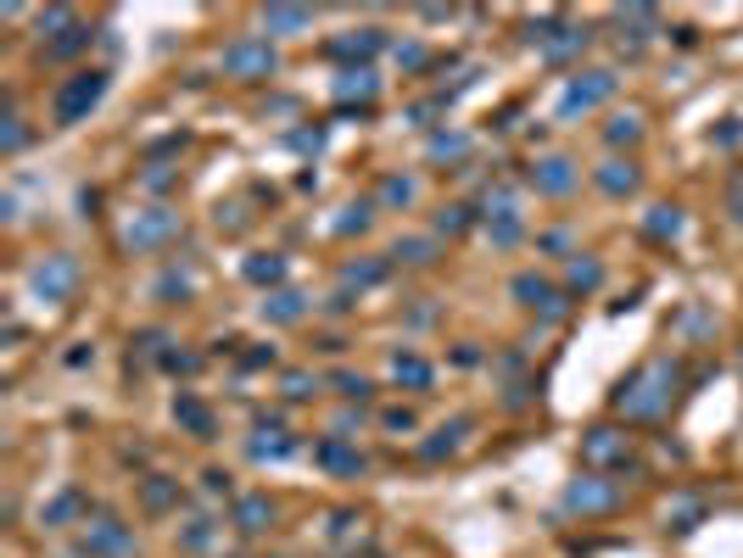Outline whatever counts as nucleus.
Here are the masks:
<instances>
[{
	"mask_svg": "<svg viewBox=\"0 0 743 558\" xmlns=\"http://www.w3.org/2000/svg\"><path fill=\"white\" fill-rule=\"evenodd\" d=\"M179 502H185V491H179L174 474H146V480H140V508H146V513H174Z\"/></svg>",
	"mask_w": 743,
	"mask_h": 558,
	"instance_id": "nucleus-27",
	"label": "nucleus"
},
{
	"mask_svg": "<svg viewBox=\"0 0 743 558\" xmlns=\"http://www.w3.org/2000/svg\"><path fill=\"white\" fill-rule=\"evenodd\" d=\"M285 146H291V151H319V146H324V129H319V124H313V129H291Z\"/></svg>",
	"mask_w": 743,
	"mask_h": 558,
	"instance_id": "nucleus-49",
	"label": "nucleus"
},
{
	"mask_svg": "<svg viewBox=\"0 0 743 558\" xmlns=\"http://www.w3.org/2000/svg\"><path fill=\"white\" fill-rule=\"evenodd\" d=\"M682 330H687V335H704L710 319H704V313H682Z\"/></svg>",
	"mask_w": 743,
	"mask_h": 558,
	"instance_id": "nucleus-57",
	"label": "nucleus"
},
{
	"mask_svg": "<svg viewBox=\"0 0 743 558\" xmlns=\"http://www.w3.org/2000/svg\"><path fill=\"white\" fill-rule=\"evenodd\" d=\"M246 452H252L257 463H285V458H296V452H302V435H291V430L280 424V413H257Z\"/></svg>",
	"mask_w": 743,
	"mask_h": 558,
	"instance_id": "nucleus-13",
	"label": "nucleus"
},
{
	"mask_svg": "<svg viewBox=\"0 0 743 558\" xmlns=\"http://www.w3.org/2000/svg\"><path fill=\"white\" fill-rule=\"evenodd\" d=\"M387 257L392 263H409V268H426V263H437V235H403Z\"/></svg>",
	"mask_w": 743,
	"mask_h": 558,
	"instance_id": "nucleus-35",
	"label": "nucleus"
},
{
	"mask_svg": "<svg viewBox=\"0 0 743 558\" xmlns=\"http://www.w3.org/2000/svg\"><path fill=\"white\" fill-rule=\"evenodd\" d=\"M29 146V124H23V112H18V101L7 96V112H0V151H23Z\"/></svg>",
	"mask_w": 743,
	"mask_h": 558,
	"instance_id": "nucleus-36",
	"label": "nucleus"
},
{
	"mask_svg": "<svg viewBox=\"0 0 743 558\" xmlns=\"http://www.w3.org/2000/svg\"><path fill=\"white\" fill-rule=\"evenodd\" d=\"M29 291H35L40 302H68V296L79 291V257H74V252H46V257H35Z\"/></svg>",
	"mask_w": 743,
	"mask_h": 558,
	"instance_id": "nucleus-11",
	"label": "nucleus"
},
{
	"mask_svg": "<svg viewBox=\"0 0 743 558\" xmlns=\"http://www.w3.org/2000/svg\"><path fill=\"white\" fill-rule=\"evenodd\" d=\"M392 385H403V391H431V385H437V363L403 346V352H392Z\"/></svg>",
	"mask_w": 743,
	"mask_h": 558,
	"instance_id": "nucleus-24",
	"label": "nucleus"
},
{
	"mask_svg": "<svg viewBox=\"0 0 743 558\" xmlns=\"http://www.w3.org/2000/svg\"><path fill=\"white\" fill-rule=\"evenodd\" d=\"M96 513V502H90V491H79V486H62L51 502H40V525L46 530H68V525H85Z\"/></svg>",
	"mask_w": 743,
	"mask_h": 558,
	"instance_id": "nucleus-17",
	"label": "nucleus"
},
{
	"mask_svg": "<svg viewBox=\"0 0 743 558\" xmlns=\"http://www.w3.org/2000/svg\"><path fill=\"white\" fill-rule=\"evenodd\" d=\"M313 391H319V374H313V369H285V374H280V397H285V402H307Z\"/></svg>",
	"mask_w": 743,
	"mask_h": 558,
	"instance_id": "nucleus-42",
	"label": "nucleus"
},
{
	"mask_svg": "<svg viewBox=\"0 0 743 558\" xmlns=\"http://www.w3.org/2000/svg\"><path fill=\"white\" fill-rule=\"evenodd\" d=\"M470 424H476V419H465V413H459V419H448V424H437V430L420 441V458H426V463H442V458H453V452L465 447Z\"/></svg>",
	"mask_w": 743,
	"mask_h": 558,
	"instance_id": "nucleus-25",
	"label": "nucleus"
},
{
	"mask_svg": "<svg viewBox=\"0 0 743 558\" xmlns=\"http://www.w3.org/2000/svg\"><path fill=\"white\" fill-rule=\"evenodd\" d=\"M190 291H196V280H190V274H179V268H168V274L151 285V296H157V302H190Z\"/></svg>",
	"mask_w": 743,
	"mask_h": 558,
	"instance_id": "nucleus-44",
	"label": "nucleus"
},
{
	"mask_svg": "<svg viewBox=\"0 0 743 558\" xmlns=\"http://www.w3.org/2000/svg\"><path fill=\"white\" fill-rule=\"evenodd\" d=\"M352 558H387V552H375V547H363V552H352Z\"/></svg>",
	"mask_w": 743,
	"mask_h": 558,
	"instance_id": "nucleus-59",
	"label": "nucleus"
},
{
	"mask_svg": "<svg viewBox=\"0 0 743 558\" xmlns=\"http://www.w3.org/2000/svg\"><path fill=\"white\" fill-rule=\"evenodd\" d=\"M241 224H246L241 202H218V229H241Z\"/></svg>",
	"mask_w": 743,
	"mask_h": 558,
	"instance_id": "nucleus-53",
	"label": "nucleus"
},
{
	"mask_svg": "<svg viewBox=\"0 0 743 558\" xmlns=\"http://www.w3.org/2000/svg\"><path fill=\"white\" fill-rule=\"evenodd\" d=\"M274 363H280L274 346H252V352H241V369H274Z\"/></svg>",
	"mask_w": 743,
	"mask_h": 558,
	"instance_id": "nucleus-51",
	"label": "nucleus"
},
{
	"mask_svg": "<svg viewBox=\"0 0 743 558\" xmlns=\"http://www.w3.org/2000/svg\"><path fill=\"white\" fill-rule=\"evenodd\" d=\"M307 296L302 291H291V285H280V291H263V302H257V313H263V324H302L307 319Z\"/></svg>",
	"mask_w": 743,
	"mask_h": 558,
	"instance_id": "nucleus-22",
	"label": "nucleus"
},
{
	"mask_svg": "<svg viewBox=\"0 0 743 558\" xmlns=\"http://www.w3.org/2000/svg\"><path fill=\"white\" fill-rule=\"evenodd\" d=\"M476 224H481V213H476L470 202H448V207L431 218V235H437V241H459V235H470Z\"/></svg>",
	"mask_w": 743,
	"mask_h": 558,
	"instance_id": "nucleus-28",
	"label": "nucleus"
},
{
	"mask_svg": "<svg viewBox=\"0 0 743 558\" xmlns=\"http://www.w3.org/2000/svg\"><path fill=\"white\" fill-rule=\"evenodd\" d=\"M369 224H375V202H346V207L330 218V229H335V235H363Z\"/></svg>",
	"mask_w": 743,
	"mask_h": 558,
	"instance_id": "nucleus-38",
	"label": "nucleus"
},
{
	"mask_svg": "<svg viewBox=\"0 0 743 558\" xmlns=\"http://www.w3.org/2000/svg\"><path fill=\"white\" fill-rule=\"evenodd\" d=\"M263 29H268L274 40L307 35V29H313V7H263Z\"/></svg>",
	"mask_w": 743,
	"mask_h": 558,
	"instance_id": "nucleus-29",
	"label": "nucleus"
},
{
	"mask_svg": "<svg viewBox=\"0 0 743 558\" xmlns=\"http://www.w3.org/2000/svg\"><path fill=\"white\" fill-rule=\"evenodd\" d=\"M218 536H224V525H218L213 513H190V519L179 525V547H185V552H213Z\"/></svg>",
	"mask_w": 743,
	"mask_h": 558,
	"instance_id": "nucleus-31",
	"label": "nucleus"
},
{
	"mask_svg": "<svg viewBox=\"0 0 743 558\" xmlns=\"http://www.w3.org/2000/svg\"><path fill=\"white\" fill-rule=\"evenodd\" d=\"M157 369H168V374H196V369H202V358H196V352H179V341H174V346L163 352V363H157Z\"/></svg>",
	"mask_w": 743,
	"mask_h": 558,
	"instance_id": "nucleus-48",
	"label": "nucleus"
},
{
	"mask_svg": "<svg viewBox=\"0 0 743 558\" xmlns=\"http://www.w3.org/2000/svg\"><path fill=\"white\" fill-rule=\"evenodd\" d=\"M174 424H179L185 435H196V441H213V435H218V413H213L196 391H179V397H174Z\"/></svg>",
	"mask_w": 743,
	"mask_h": 558,
	"instance_id": "nucleus-20",
	"label": "nucleus"
},
{
	"mask_svg": "<svg viewBox=\"0 0 743 558\" xmlns=\"http://www.w3.org/2000/svg\"><path fill=\"white\" fill-rule=\"evenodd\" d=\"M676 385H682V363H676V358H648V363H637V369L609 391V402H615L620 419H632V424H654V419L671 413Z\"/></svg>",
	"mask_w": 743,
	"mask_h": 558,
	"instance_id": "nucleus-1",
	"label": "nucleus"
},
{
	"mask_svg": "<svg viewBox=\"0 0 743 558\" xmlns=\"http://www.w3.org/2000/svg\"><path fill=\"white\" fill-rule=\"evenodd\" d=\"M381 51H387V35H381V29H346V35H335V40L324 46V57L341 62V68H369Z\"/></svg>",
	"mask_w": 743,
	"mask_h": 558,
	"instance_id": "nucleus-15",
	"label": "nucleus"
},
{
	"mask_svg": "<svg viewBox=\"0 0 743 558\" xmlns=\"http://www.w3.org/2000/svg\"><path fill=\"white\" fill-rule=\"evenodd\" d=\"M202 491H207V497H229V502L241 497V491H235V474H229V469H202Z\"/></svg>",
	"mask_w": 743,
	"mask_h": 558,
	"instance_id": "nucleus-46",
	"label": "nucleus"
},
{
	"mask_svg": "<svg viewBox=\"0 0 743 558\" xmlns=\"http://www.w3.org/2000/svg\"><path fill=\"white\" fill-rule=\"evenodd\" d=\"M398 68H403V74H426V68H431V51L414 46V40H403V46H398Z\"/></svg>",
	"mask_w": 743,
	"mask_h": 558,
	"instance_id": "nucleus-47",
	"label": "nucleus"
},
{
	"mask_svg": "<svg viewBox=\"0 0 743 558\" xmlns=\"http://www.w3.org/2000/svg\"><path fill=\"white\" fill-rule=\"evenodd\" d=\"M135 547H140L135 525H124L113 508H96L79 530V558H135Z\"/></svg>",
	"mask_w": 743,
	"mask_h": 558,
	"instance_id": "nucleus-4",
	"label": "nucleus"
},
{
	"mask_svg": "<svg viewBox=\"0 0 743 558\" xmlns=\"http://www.w3.org/2000/svg\"><path fill=\"white\" fill-rule=\"evenodd\" d=\"M330 90H335V101H341V107H352V101H358V107L369 112V107H375V96H381V74H375V68H341Z\"/></svg>",
	"mask_w": 743,
	"mask_h": 558,
	"instance_id": "nucleus-19",
	"label": "nucleus"
},
{
	"mask_svg": "<svg viewBox=\"0 0 743 558\" xmlns=\"http://www.w3.org/2000/svg\"><path fill=\"white\" fill-rule=\"evenodd\" d=\"M581 469H593V474H626V469H637L632 435L620 424H593L581 435Z\"/></svg>",
	"mask_w": 743,
	"mask_h": 558,
	"instance_id": "nucleus-6",
	"label": "nucleus"
},
{
	"mask_svg": "<svg viewBox=\"0 0 743 558\" xmlns=\"http://www.w3.org/2000/svg\"><path fill=\"white\" fill-rule=\"evenodd\" d=\"M481 224H487V235H492V246H498V252H509V246H520V241H526V218H520V202H515V190H509V185L487 190V213H481Z\"/></svg>",
	"mask_w": 743,
	"mask_h": 558,
	"instance_id": "nucleus-12",
	"label": "nucleus"
},
{
	"mask_svg": "<svg viewBox=\"0 0 743 558\" xmlns=\"http://www.w3.org/2000/svg\"><path fill=\"white\" fill-rule=\"evenodd\" d=\"M241 274H246L252 285H263V291H280V285H285V257H280V252H252V257L241 263Z\"/></svg>",
	"mask_w": 743,
	"mask_h": 558,
	"instance_id": "nucleus-33",
	"label": "nucleus"
},
{
	"mask_svg": "<svg viewBox=\"0 0 743 558\" xmlns=\"http://www.w3.org/2000/svg\"><path fill=\"white\" fill-rule=\"evenodd\" d=\"M593 185H598L604 196H637L643 168H637L632 157H609V163H598V168H593Z\"/></svg>",
	"mask_w": 743,
	"mask_h": 558,
	"instance_id": "nucleus-21",
	"label": "nucleus"
},
{
	"mask_svg": "<svg viewBox=\"0 0 743 558\" xmlns=\"http://www.w3.org/2000/svg\"><path fill=\"white\" fill-rule=\"evenodd\" d=\"M737 135H743V124H737V118H726V129H721V135H715V140H721V146H732V140H737Z\"/></svg>",
	"mask_w": 743,
	"mask_h": 558,
	"instance_id": "nucleus-58",
	"label": "nucleus"
},
{
	"mask_svg": "<svg viewBox=\"0 0 743 558\" xmlns=\"http://www.w3.org/2000/svg\"><path fill=\"white\" fill-rule=\"evenodd\" d=\"M381 424L403 435V430H414V408H403V402H398V408H387V413H381Z\"/></svg>",
	"mask_w": 743,
	"mask_h": 558,
	"instance_id": "nucleus-52",
	"label": "nucleus"
},
{
	"mask_svg": "<svg viewBox=\"0 0 743 558\" xmlns=\"http://www.w3.org/2000/svg\"><path fill=\"white\" fill-rule=\"evenodd\" d=\"M420 202V179H409V174H387L381 179V207H414Z\"/></svg>",
	"mask_w": 743,
	"mask_h": 558,
	"instance_id": "nucleus-37",
	"label": "nucleus"
},
{
	"mask_svg": "<svg viewBox=\"0 0 743 558\" xmlns=\"http://www.w3.org/2000/svg\"><path fill=\"white\" fill-rule=\"evenodd\" d=\"M565 285H570L576 296H593V291L604 285V263L587 257V252H570V263H565Z\"/></svg>",
	"mask_w": 743,
	"mask_h": 558,
	"instance_id": "nucleus-34",
	"label": "nucleus"
},
{
	"mask_svg": "<svg viewBox=\"0 0 743 558\" xmlns=\"http://www.w3.org/2000/svg\"><path fill=\"white\" fill-rule=\"evenodd\" d=\"M358 536H363V513H352V508L330 513V541H358Z\"/></svg>",
	"mask_w": 743,
	"mask_h": 558,
	"instance_id": "nucleus-45",
	"label": "nucleus"
},
{
	"mask_svg": "<svg viewBox=\"0 0 743 558\" xmlns=\"http://www.w3.org/2000/svg\"><path fill=\"white\" fill-rule=\"evenodd\" d=\"M168 185H174V168L151 163V174H146V190H168Z\"/></svg>",
	"mask_w": 743,
	"mask_h": 558,
	"instance_id": "nucleus-54",
	"label": "nucleus"
},
{
	"mask_svg": "<svg viewBox=\"0 0 743 558\" xmlns=\"http://www.w3.org/2000/svg\"><path fill=\"white\" fill-rule=\"evenodd\" d=\"M426 151H431V163H459V157L470 151V135H465V129H437Z\"/></svg>",
	"mask_w": 743,
	"mask_h": 558,
	"instance_id": "nucleus-39",
	"label": "nucleus"
},
{
	"mask_svg": "<svg viewBox=\"0 0 743 558\" xmlns=\"http://www.w3.org/2000/svg\"><path fill=\"white\" fill-rule=\"evenodd\" d=\"M526 179H531V190H537V196H570L581 174H576V163H570V157H559V151H554V157H537V163L526 168Z\"/></svg>",
	"mask_w": 743,
	"mask_h": 558,
	"instance_id": "nucleus-18",
	"label": "nucleus"
},
{
	"mask_svg": "<svg viewBox=\"0 0 743 558\" xmlns=\"http://www.w3.org/2000/svg\"><path fill=\"white\" fill-rule=\"evenodd\" d=\"M615 68H576L570 79H565V90H559V124H576V118H587V112H598L609 96H615Z\"/></svg>",
	"mask_w": 743,
	"mask_h": 558,
	"instance_id": "nucleus-2",
	"label": "nucleus"
},
{
	"mask_svg": "<svg viewBox=\"0 0 743 558\" xmlns=\"http://www.w3.org/2000/svg\"><path fill=\"white\" fill-rule=\"evenodd\" d=\"M313 463H319L330 480H363V474H369V458H363L358 441H346V435H319V441H313Z\"/></svg>",
	"mask_w": 743,
	"mask_h": 558,
	"instance_id": "nucleus-14",
	"label": "nucleus"
},
{
	"mask_svg": "<svg viewBox=\"0 0 743 558\" xmlns=\"http://www.w3.org/2000/svg\"><path fill=\"white\" fill-rule=\"evenodd\" d=\"M101 96H107V74H101V68H79V74H68V79L57 85L51 118H57L62 129H74V124H85V118L101 107Z\"/></svg>",
	"mask_w": 743,
	"mask_h": 558,
	"instance_id": "nucleus-3",
	"label": "nucleus"
},
{
	"mask_svg": "<svg viewBox=\"0 0 743 558\" xmlns=\"http://www.w3.org/2000/svg\"><path fill=\"white\" fill-rule=\"evenodd\" d=\"M392 274V257H352L341 263V291H375Z\"/></svg>",
	"mask_w": 743,
	"mask_h": 558,
	"instance_id": "nucleus-26",
	"label": "nucleus"
},
{
	"mask_svg": "<svg viewBox=\"0 0 743 558\" xmlns=\"http://www.w3.org/2000/svg\"><path fill=\"white\" fill-rule=\"evenodd\" d=\"M509 296L526 307V313H537L542 324H559L565 313H570V296L548 280V274H537V268H526V274H515L509 280Z\"/></svg>",
	"mask_w": 743,
	"mask_h": 558,
	"instance_id": "nucleus-9",
	"label": "nucleus"
},
{
	"mask_svg": "<svg viewBox=\"0 0 743 558\" xmlns=\"http://www.w3.org/2000/svg\"><path fill=\"white\" fill-rule=\"evenodd\" d=\"M448 107H453V90H437V96H431V101H414V107H409V112H403V118H409V124H414V129H431V124H437V118H448Z\"/></svg>",
	"mask_w": 743,
	"mask_h": 558,
	"instance_id": "nucleus-40",
	"label": "nucleus"
},
{
	"mask_svg": "<svg viewBox=\"0 0 743 558\" xmlns=\"http://www.w3.org/2000/svg\"><path fill=\"white\" fill-rule=\"evenodd\" d=\"M218 68H224L229 79H241V85H257V79H274V74H280V51H274L268 35H246V40H229V46H224Z\"/></svg>",
	"mask_w": 743,
	"mask_h": 558,
	"instance_id": "nucleus-5",
	"label": "nucleus"
},
{
	"mask_svg": "<svg viewBox=\"0 0 743 558\" xmlns=\"http://www.w3.org/2000/svg\"><path fill=\"white\" fill-rule=\"evenodd\" d=\"M526 40H531L548 62H570V57H581V51L593 46V29H587V23H570V18H537Z\"/></svg>",
	"mask_w": 743,
	"mask_h": 558,
	"instance_id": "nucleus-8",
	"label": "nucleus"
},
{
	"mask_svg": "<svg viewBox=\"0 0 743 558\" xmlns=\"http://www.w3.org/2000/svg\"><path fill=\"white\" fill-rule=\"evenodd\" d=\"M615 29H620V40L632 35V46H643V40L659 35V12H654V7H620V12H615Z\"/></svg>",
	"mask_w": 743,
	"mask_h": 558,
	"instance_id": "nucleus-32",
	"label": "nucleus"
},
{
	"mask_svg": "<svg viewBox=\"0 0 743 558\" xmlns=\"http://www.w3.org/2000/svg\"><path fill=\"white\" fill-rule=\"evenodd\" d=\"M620 502H626V486L609 480V474H593V469H581V474L565 486V513H581V519L615 513Z\"/></svg>",
	"mask_w": 743,
	"mask_h": 558,
	"instance_id": "nucleus-7",
	"label": "nucleus"
},
{
	"mask_svg": "<svg viewBox=\"0 0 743 558\" xmlns=\"http://www.w3.org/2000/svg\"><path fill=\"white\" fill-rule=\"evenodd\" d=\"M726 213H732V224L743 229V174H732V179H726Z\"/></svg>",
	"mask_w": 743,
	"mask_h": 558,
	"instance_id": "nucleus-50",
	"label": "nucleus"
},
{
	"mask_svg": "<svg viewBox=\"0 0 743 558\" xmlns=\"http://www.w3.org/2000/svg\"><path fill=\"white\" fill-rule=\"evenodd\" d=\"M330 391L346 397V402H363L375 385H369V374H358V369H335V374H330Z\"/></svg>",
	"mask_w": 743,
	"mask_h": 558,
	"instance_id": "nucleus-43",
	"label": "nucleus"
},
{
	"mask_svg": "<svg viewBox=\"0 0 743 558\" xmlns=\"http://www.w3.org/2000/svg\"><path fill=\"white\" fill-rule=\"evenodd\" d=\"M168 241H179V213L174 207H140V213H129V224H124V246L129 252H163Z\"/></svg>",
	"mask_w": 743,
	"mask_h": 558,
	"instance_id": "nucleus-10",
	"label": "nucleus"
},
{
	"mask_svg": "<svg viewBox=\"0 0 743 558\" xmlns=\"http://www.w3.org/2000/svg\"><path fill=\"white\" fill-rule=\"evenodd\" d=\"M85 363H96V346H90V341H79V346L68 352V369H85Z\"/></svg>",
	"mask_w": 743,
	"mask_h": 558,
	"instance_id": "nucleus-55",
	"label": "nucleus"
},
{
	"mask_svg": "<svg viewBox=\"0 0 743 558\" xmlns=\"http://www.w3.org/2000/svg\"><path fill=\"white\" fill-rule=\"evenodd\" d=\"M565 246H570L565 229H548V235H542V252H565Z\"/></svg>",
	"mask_w": 743,
	"mask_h": 558,
	"instance_id": "nucleus-56",
	"label": "nucleus"
},
{
	"mask_svg": "<svg viewBox=\"0 0 743 558\" xmlns=\"http://www.w3.org/2000/svg\"><path fill=\"white\" fill-rule=\"evenodd\" d=\"M682 229H687V218H682L676 202H654V207L643 213V235H648V241H676Z\"/></svg>",
	"mask_w": 743,
	"mask_h": 558,
	"instance_id": "nucleus-30",
	"label": "nucleus"
},
{
	"mask_svg": "<svg viewBox=\"0 0 743 558\" xmlns=\"http://www.w3.org/2000/svg\"><path fill=\"white\" fill-rule=\"evenodd\" d=\"M737 369H743V352H737Z\"/></svg>",
	"mask_w": 743,
	"mask_h": 558,
	"instance_id": "nucleus-60",
	"label": "nucleus"
},
{
	"mask_svg": "<svg viewBox=\"0 0 743 558\" xmlns=\"http://www.w3.org/2000/svg\"><path fill=\"white\" fill-rule=\"evenodd\" d=\"M274 519H280V502H274L268 491H241V497L229 502V525H235L241 536H263V530H274Z\"/></svg>",
	"mask_w": 743,
	"mask_h": 558,
	"instance_id": "nucleus-16",
	"label": "nucleus"
},
{
	"mask_svg": "<svg viewBox=\"0 0 743 558\" xmlns=\"http://www.w3.org/2000/svg\"><path fill=\"white\" fill-rule=\"evenodd\" d=\"M90 40H96V35H90V23H85V18H74L68 29H57L51 40H40V57H46V62H74L79 51H90Z\"/></svg>",
	"mask_w": 743,
	"mask_h": 558,
	"instance_id": "nucleus-23",
	"label": "nucleus"
},
{
	"mask_svg": "<svg viewBox=\"0 0 743 558\" xmlns=\"http://www.w3.org/2000/svg\"><path fill=\"white\" fill-rule=\"evenodd\" d=\"M604 140H609V146H637V140H643V118H637V112H615V118L604 124Z\"/></svg>",
	"mask_w": 743,
	"mask_h": 558,
	"instance_id": "nucleus-41",
	"label": "nucleus"
}]
</instances>
